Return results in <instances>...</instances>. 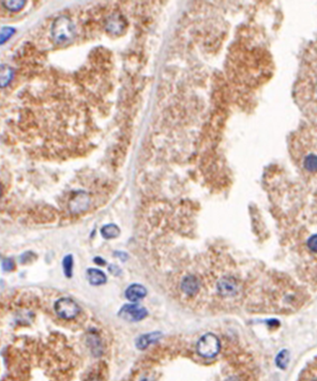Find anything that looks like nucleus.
<instances>
[{
    "mask_svg": "<svg viewBox=\"0 0 317 381\" xmlns=\"http://www.w3.org/2000/svg\"><path fill=\"white\" fill-rule=\"evenodd\" d=\"M288 360H290V357H288L287 352L282 351L278 356V357H276V364H278V366L281 368H285L288 363Z\"/></svg>",
    "mask_w": 317,
    "mask_h": 381,
    "instance_id": "nucleus-18",
    "label": "nucleus"
},
{
    "mask_svg": "<svg viewBox=\"0 0 317 381\" xmlns=\"http://www.w3.org/2000/svg\"><path fill=\"white\" fill-rule=\"evenodd\" d=\"M181 289L187 296H194L199 290V282L194 276H186L181 282Z\"/></svg>",
    "mask_w": 317,
    "mask_h": 381,
    "instance_id": "nucleus-9",
    "label": "nucleus"
},
{
    "mask_svg": "<svg viewBox=\"0 0 317 381\" xmlns=\"http://www.w3.org/2000/svg\"><path fill=\"white\" fill-rule=\"evenodd\" d=\"M228 381H237V380H236L235 378H233V379H230V380H228Z\"/></svg>",
    "mask_w": 317,
    "mask_h": 381,
    "instance_id": "nucleus-22",
    "label": "nucleus"
},
{
    "mask_svg": "<svg viewBox=\"0 0 317 381\" xmlns=\"http://www.w3.org/2000/svg\"><path fill=\"white\" fill-rule=\"evenodd\" d=\"M88 204H89L88 196L84 193H80L75 196V198L72 199V201L70 203V209L73 212L83 211L88 207Z\"/></svg>",
    "mask_w": 317,
    "mask_h": 381,
    "instance_id": "nucleus-11",
    "label": "nucleus"
},
{
    "mask_svg": "<svg viewBox=\"0 0 317 381\" xmlns=\"http://www.w3.org/2000/svg\"><path fill=\"white\" fill-rule=\"evenodd\" d=\"M121 318L130 321H140L147 316V310L138 304H125L119 311Z\"/></svg>",
    "mask_w": 317,
    "mask_h": 381,
    "instance_id": "nucleus-6",
    "label": "nucleus"
},
{
    "mask_svg": "<svg viewBox=\"0 0 317 381\" xmlns=\"http://www.w3.org/2000/svg\"><path fill=\"white\" fill-rule=\"evenodd\" d=\"M146 294H147L146 288L140 284L131 285L126 288V290H125V297H126V299L130 300L131 302L140 301V300L146 297Z\"/></svg>",
    "mask_w": 317,
    "mask_h": 381,
    "instance_id": "nucleus-8",
    "label": "nucleus"
},
{
    "mask_svg": "<svg viewBox=\"0 0 317 381\" xmlns=\"http://www.w3.org/2000/svg\"><path fill=\"white\" fill-rule=\"evenodd\" d=\"M53 37L56 42L63 43L71 40L74 36V27L72 22L65 16L57 19L53 25Z\"/></svg>",
    "mask_w": 317,
    "mask_h": 381,
    "instance_id": "nucleus-4",
    "label": "nucleus"
},
{
    "mask_svg": "<svg viewBox=\"0 0 317 381\" xmlns=\"http://www.w3.org/2000/svg\"><path fill=\"white\" fill-rule=\"evenodd\" d=\"M239 287L234 278H223L218 282V291L223 297H235Z\"/></svg>",
    "mask_w": 317,
    "mask_h": 381,
    "instance_id": "nucleus-7",
    "label": "nucleus"
},
{
    "mask_svg": "<svg viewBox=\"0 0 317 381\" xmlns=\"http://www.w3.org/2000/svg\"><path fill=\"white\" fill-rule=\"evenodd\" d=\"M15 268V263L12 259H5L2 262V269L4 271H13Z\"/></svg>",
    "mask_w": 317,
    "mask_h": 381,
    "instance_id": "nucleus-19",
    "label": "nucleus"
},
{
    "mask_svg": "<svg viewBox=\"0 0 317 381\" xmlns=\"http://www.w3.org/2000/svg\"><path fill=\"white\" fill-rule=\"evenodd\" d=\"M160 336H161V333H159V332L147 333V334H145V335H142L141 337H138V339L136 340L137 348L138 349L147 348L149 345L154 343L155 340H158Z\"/></svg>",
    "mask_w": 317,
    "mask_h": 381,
    "instance_id": "nucleus-13",
    "label": "nucleus"
},
{
    "mask_svg": "<svg viewBox=\"0 0 317 381\" xmlns=\"http://www.w3.org/2000/svg\"><path fill=\"white\" fill-rule=\"evenodd\" d=\"M54 309L57 316L63 320H72L79 314L77 303L70 298H60L56 301Z\"/></svg>",
    "mask_w": 317,
    "mask_h": 381,
    "instance_id": "nucleus-5",
    "label": "nucleus"
},
{
    "mask_svg": "<svg viewBox=\"0 0 317 381\" xmlns=\"http://www.w3.org/2000/svg\"><path fill=\"white\" fill-rule=\"evenodd\" d=\"M296 99L303 113L317 125V49L308 57L299 74Z\"/></svg>",
    "mask_w": 317,
    "mask_h": 381,
    "instance_id": "nucleus-2",
    "label": "nucleus"
},
{
    "mask_svg": "<svg viewBox=\"0 0 317 381\" xmlns=\"http://www.w3.org/2000/svg\"><path fill=\"white\" fill-rule=\"evenodd\" d=\"M26 1H22V0H14V1H2L3 7L11 11V12H17V11H21L23 8L25 7Z\"/></svg>",
    "mask_w": 317,
    "mask_h": 381,
    "instance_id": "nucleus-14",
    "label": "nucleus"
},
{
    "mask_svg": "<svg viewBox=\"0 0 317 381\" xmlns=\"http://www.w3.org/2000/svg\"><path fill=\"white\" fill-rule=\"evenodd\" d=\"M108 270H109V272H111L115 276H118V275L121 274V270H120V268L118 267V265H116V264H111V265H109Z\"/></svg>",
    "mask_w": 317,
    "mask_h": 381,
    "instance_id": "nucleus-20",
    "label": "nucleus"
},
{
    "mask_svg": "<svg viewBox=\"0 0 317 381\" xmlns=\"http://www.w3.org/2000/svg\"><path fill=\"white\" fill-rule=\"evenodd\" d=\"M15 33V29L14 28H11V27H3L1 30H0V45L5 43L8 41V40L13 36V34Z\"/></svg>",
    "mask_w": 317,
    "mask_h": 381,
    "instance_id": "nucleus-17",
    "label": "nucleus"
},
{
    "mask_svg": "<svg viewBox=\"0 0 317 381\" xmlns=\"http://www.w3.org/2000/svg\"><path fill=\"white\" fill-rule=\"evenodd\" d=\"M101 233L104 238L111 239L119 235V229L117 228V226H115V225H108V226H104L102 228Z\"/></svg>",
    "mask_w": 317,
    "mask_h": 381,
    "instance_id": "nucleus-15",
    "label": "nucleus"
},
{
    "mask_svg": "<svg viewBox=\"0 0 317 381\" xmlns=\"http://www.w3.org/2000/svg\"><path fill=\"white\" fill-rule=\"evenodd\" d=\"M14 77L13 69L7 65H0V88H4Z\"/></svg>",
    "mask_w": 317,
    "mask_h": 381,
    "instance_id": "nucleus-12",
    "label": "nucleus"
},
{
    "mask_svg": "<svg viewBox=\"0 0 317 381\" xmlns=\"http://www.w3.org/2000/svg\"><path fill=\"white\" fill-rule=\"evenodd\" d=\"M1 194H2V188L0 186V197H1Z\"/></svg>",
    "mask_w": 317,
    "mask_h": 381,
    "instance_id": "nucleus-21",
    "label": "nucleus"
},
{
    "mask_svg": "<svg viewBox=\"0 0 317 381\" xmlns=\"http://www.w3.org/2000/svg\"><path fill=\"white\" fill-rule=\"evenodd\" d=\"M220 340L212 333H207L201 336L196 345V350L198 355L203 357H216L220 351Z\"/></svg>",
    "mask_w": 317,
    "mask_h": 381,
    "instance_id": "nucleus-3",
    "label": "nucleus"
},
{
    "mask_svg": "<svg viewBox=\"0 0 317 381\" xmlns=\"http://www.w3.org/2000/svg\"><path fill=\"white\" fill-rule=\"evenodd\" d=\"M291 155L303 176L317 177V125L302 126L293 135Z\"/></svg>",
    "mask_w": 317,
    "mask_h": 381,
    "instance_id": "nucleus-1",
    "label": "nucleus"
},
{
    "mask_svg": "<svg viewBox=\"0 0 317 381\" xmlns=\"http://www.w3.org/2000/svg\"><path fill=\"white\" fill-rule=\"evenodd\" d=\"M87 278L91 285L100 286L106 283V275L101 270L98 269H88L87 270Z\"/></svg>",
    "mask_w": 317,
    "mask_h": 381,
    "instance_id": "nucleus-10",
    "label": "nucleus"
},
{
    "mask_svg": "<svg viewBox=\"0 0 317 381\" xmlns=\"http://www.w3.org/2000/svg\"><path fill=\"white\" fill-rule=\"evenodd\" d=\"M63 271H65V274L67 278H71L72 272H73V257L71 255H68L63 259Z\"/></svg>",
    "mask_w": 317,
    "mask_h": 381,
    "instance_id": "nucleus-16",
    "label": "nucleus"
}]
</instances>
